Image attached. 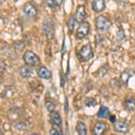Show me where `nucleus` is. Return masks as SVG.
<instances>
[{
  "label": "nucleus",
  "mask_w": 135,
  "mask_h": 135,
  "mask_svg": "<svg viewBox=\"0 0 135 135\" xmlns=\"http://www.w3.org/2000/svg\"><path fill=\"white\" fill-rule=\"evenodd\" d=\"M78 56L82 61L86 62L94 57V52L90 44H86L78 52Z\"/></svg>",
  "instance_id": "nucleus-1"
},
{
  "label": "nucleus",
  "mask_w": 135,
  "mask_h": 135,
  "mask_svg": "<svg viewBox=\"0 0 135 135\" xmlns=\"http://www.w3.org/2000/svg\"><path fill=\"white\" fill-rule=\"evenodd\" d=\"M95 26H97V30L99 32H104L110 28L111 22L105 16H99L95 18Z\"/></svg>",
  "instance_id": "nucleus-2"
},
{
  "label": "nucleus",
  "mask_w": 135,
  "mask_h": 135,
  "mask_svg": "<svg viewBox=\"0 0 135 135\" xmlns=\"http://www.w3.org/2000/svg\"><path fill=\"white\" fill-rule=\"evenodd\" d=\"M23 59V61L31 67H36L40 64V58L32 51H25Z\"/></svg>",
  "instance_id": "nucleus-3"
},
{
  "label": "nucleus",
  "mask_w": 135,
  "mask_h": 135,
  "mask_svg": "<svg viewBox=\"0 0 135 135\" xmlns=\"http://www.w3.org/2000/svg\"><path fill=\"white\" fill-rule=\"evenodd\" d=\"M42 29L44 32L45 35L48 39H52L55 33V29H54V25L51 20V18H45L42 23Z\"/></svg>",
  "instance_id": "nucleus-4"
},
{
  "label": "nucleus",
  "mask_w": 135,
  "mask_h": 135,
  "mask_svg": "<svg viewBox=\"0 0 135 135\" xmlns=\"http://www.w3.org/2000/svg\"><path fill=\"white\" fill-rule=\"evenodd\" d=\"M113 126L115 132H120V133H126L129 131V123L124 120H116L113 123Z\"/></svg>",
  "instance_id": "nucleus-5"
},
{
  "label": "nucleus",
  "mask_w": 135,
  "mask_h": 135,
  "mask_svg": "<svg viewBox=\"0 0 135 135\" xmlns=\"http://www.w3.org/2000/svg\"><path fill=\"white\" fill-rule=\"evenodd\" d=\"M89 31H90V25L88 22H82V23H80V25L78 26L76 36H77L78 39L81 40V39H84L88 35L89 33Z\"/></svg>",
  "instance_id": "nucleus-6"
},
{
  "label": "nucleus",
  "mask_w": 135,
  "mask_h": 135,
  "mask_svg": "<svg viewBox=\"0 0 135 135\" xmlns=\"http://www.w3.org/2000/svg\"><path fill=\"white\" fill-rule=\"evenodd\" d=\"M86 6L84 5H79L76 9V13H75V18L77 22L78 23H82L84 22L85 18H86Z\"/></svg>",
  "instance_id": "nucleus-7"
},
{
  "label": "nucleus",
  "mask_w": 135,
  "mask_h": 135,
  "mask_svg": "<svg viewBox=\"0 0 135 135\" xmlns=\"http://www.w3.org/2000/svg\"><path fill=\"white\" fill-rule=\"evenodd\" d=\"M23 11L25 16L29 17H35L37 16V9L31 3H26L23 7Z\"/></svg>",
  "instance_id": "nucleus-8"
},
{
  "label": "nucleus",
  "mask_w": 135,
  "mask_h": 135,
  "mask_svg": "<svg viewBox=\"0 0 135 135\" xmlns=\"http://www.w3.org/2000/svg\"><path fill=\"white\" fill-rule=\"evenodd\" d=\"M37 75L43 79H51L52 77L51 71L49 70L45 66H41L37 69Z\"/></svg>",
  "instance_id": "nucleus-9"
},
{
  "label": "nucleus",
  "mask_w": 135,
  "mask_h": 135,
  "mask_svg": "<svg viewBox=\"0 0 135 135\" xmlns=\"http://www.w3.org/2000/svg\"><path fill=\"white\" fill-rule=\"evenodd\" d=\"M50 122H51V124L55 126H60L62 123L61 116L60 115L58 112H56L55 110L52 111L50 113Z\"/></svg>",
  "instance_id": "nucleus-10"
},
{
  "label": "nucleus",
  "mask_w": 135,
  "mask_h": 135,
  "mask_svg": "<svg viewBox=\"0 0 135 135\" xmlns=\"http://www.w3.org/2000/svg\"><path fill=\"white\" fill-rule=\"evenodd\" d=\"M134 75H135V72L132 70V69H127L121 73V76H120V77H121L122 82H123L124 85H127L128 82H129V80H130V78L132 77H133Z\"/></svg>",
  "instance_id": "nucleus-11"
},
{
  "label": "nucleus",
  "mask_w": 135,
  "mask_h": 135,
  "mask_svg": "<svg viewBox=\"0 0 135 135\" xmlns=\"http://www.w3.org/2000/svg\"><path fill=\"white\" fill-rule=\"evenodd\" d=\"M106 129V123H104V122H97L95 125H94L93 129H92V132L93 134L95 135H100L105 131Z\"/></svg>",
  "instance_id": "nucleus-12"
},
{
  "label": "nucleus",
  "mask_w": 135,
  "mask_h": 135,
  "mask_svg": "<svg viewBox=\"0 0 135 135\" xmlns=\"http://www.w3.org/2000/svg\"><path fill=\"white\" fill-rule=\"evenodd\" d=\"M105 8L104 0H93L92 1V9L95 13L102 12Z\"/></svg>",
  "instance_id": "nucleus-13"
},
{
  "label": "nucleus",
  "mask_w": 135,
  "mask_h": 135,
  "mask_svg": "<svg viewBox=\"0 0 135 135\" xmlns=\"http://www.w3.org/2000/svg\"><path fill=\"white\" fill-rule=\"evenodd\" d=\"M123 107L126 111H135V97H128L123 102Z\"/></svg>",
  "instance_id": "nucleus-14"
},
{
  "label": "nucleus",
  "mask_w": 135,
  "mask_h": 135,
  "mask_svg": "<svg viewBox=\"0 0 135 135\" xmlns=\"http://www.w3.org/2000/svg\"><path fill=\"white\" fill-rule=\"evenodd\" d=\"M18 71H19V74L21 75V77H23L25 78L31 77V74H32L31 69H30L27 66H25V65H23V66L19 67Z\"/></svg>",
  "instance_id": "nucleus-15"
},
{
  "label": "nucleus",
  "mask_w": 135,
  "mask_h": 135,
  "mask_svg": "<svg viewBox=\"0 0 135 135\" xmlns=\"http://www.w3.org/2000/svg\"><path fill=\"white\" fill-rule=\"evenodd\" d=\"M109 113H110L109 108L106 107V106H104V105H101L97 115V117H99V118H106V117L109 115Z\"/></svg>",
  "instance_id": "nucleus-16"
},
{
  "label": "nucleus",
  "mask_w": 135,
  "mask_h": 135,
  "mask_svg": "<svg viewBox=\"0 0 135 135\" xmlns=\"http://www.w3.org/2000/svg\"><path fill=\"white\" fill-rule=\"evenodd\" d=\"M76 131L78 134L80 135H86V128L84 123L82 122H78L77 126H76Z\"/></svg>",
  "instance_id": "nucleus-17"
},
{
  "label": "nucleus",
  "mask_w": 135,
  "mask_h": 135,
  "mask_svg": "<svg viewBox=\"0 0 135 135\" xmlns=\"http://www.w3.org/2000/svg\"><path fill=\"white\" fill-rule=\"evenodd\" d=\"M76 23H77V20H76L75 16H70L69 18V20H68L67 25L70 32H72L74 31V28H75V26H76Z\"/></svg>",
  "instance_id": "nucleus-18"
},
{
  "label": "nucleus",
  "mask_w": 135,
  "mask_h": 135,
  "mask_svg": "<svg viewBox=\"0 0 135 135\" xmlns=\"http://www.w3.org/2000/svg\"><path fill=\"white\" fill-rule=\"evenodd\" d=\"M62 3V0H46V5L49 7L54 8L60 6Z\"/></svg>",
  "instance_id": "nucleus-19"
},
{
  "label": "nucleus",
  "mask_w": 135,
  "mask_h": 135,
  "mask_svg": "<svg viewBox=\"0 0 135 135\" xmlns=\"http://www.w3.org/2000/svg\"><path fill=\"white\" fill-rule=\"evenodd\" d=\"M44 105L46 107V109L49 111L50 113L52 112V111L55 110V106L56 104L51 101V100H45V103H44Z\"/></svg>",
  "instance_id": "nucleus-20"
},
{
  "label": "nucleus",
  "mask_w": 135,
  "mask_h": 135,
  "mask_svg": "<svg viewBox=\"0 0 135 135\" xmlns=\"http://www.w3.org/2000/svg\"><path fill=\"white\" fill-rule=\"evenodd\" d=\"M116 38H117V40H118V41H122V40H123V39L125 38L124 32H123V30L122 29V28H120V29L118 30V32H117Z\"/></svg>",
  "instance_id": "nucleus-21"
},
{
  "label": "nucleus",
  "mask_w": 135,
  "mask_h": 135,
  "mask_svg": "<svg viewBox=\"0 0 135 135\" xmlns=\"http://www.w3.org/2000/svg\"><path fill=\"white\" fill-rule=\"evenodd\" d=\"M50 134H53V135H61L63 134L61 130H59L57 128H51V131H50Z\"/></svg>",
  "instance_id": "nucleus-22"
},
{
  "label": "nucleus",
  "mask_w": 135,
  "mask_h": 135,
  "mask_svg": "<svg viewBox=\"0 0 135 135\" xmlns=\"http://www.w3.org/2000/svg\"><path fill=\"white\" fill-rule=\"evenodd\" d=\"M68 107H69V103H68V99L65 100V112L68 113Z\"/></svg>",
  "instance_id": "nucleus-23"
},
{
  "label": "nucleus",
  "mask_w": 135,
  "mask_h": 135,
  "mask_svg": "<svg viewBox=\"0 0 135 135\" xmlns=\"http://www.w3.org/2000/svg\"><path fill=\"white\" fill-rule=\"evenodd\" d=\"M110 119H111L110 121L112 122V123H114V122L116 121V120H115V116H111V118H110Z\"/></svg>",
  "instance_id": "nucleus-24"
},
{
  "label": "nucleus",
  "mask_w": 135,
  "mask_h": 135,
  "mask_svg": "<svg viewBox=\"0 0 135 135\" xmlns=\"http://www.w3.org/2000/svg\"><path fill=\"white\" fill-rule=\"evenodd\" d=\"M32 1H33L34 3H36V4H40L41 2L42 1V0H32Z\"/></svg>",
  "instance_id": "nucleus-25"
},
{
  "label": "nucleus",
  "mask_w": 135,
  "mask_h": 135,
  "mask_svg": "<svg viewBox=\"0 0 135 135\" xmlns=\"http://www.w3.org/2000/svg\"><path fill=\"white\" fill-rule=\"evenodd\" d=\"M0 134H2V132H1V130H0Z\"/></svg>",
  "instance_id": "nucleus-26"
}]
</instances>
